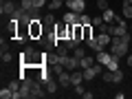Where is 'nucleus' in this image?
I'll use <instances>...</instances> for the list:
<instances>
[{"mask_svg": "<svg viewBox=\"0 0 132 99\" xmlns=\"http://www.w3.org/2000/svg\"><path fill=\"white\" fill-rule=\"evenodd\" d=\"M84 90H86L84 84H77V86H75V95H84Z\"/></svg>", "mask_w": 132, "mask_h": 99, "instance_id": "nucleus-24", "label": "nucleus"}, {"mask_svg": "<svg viewBox=\"0 0 132 99\" xmlns=\"http://www.w3.org/2000/svg\"><path fill=\"white\" fill-rule=\"evenodd\" d=\"M121 15L126 20H132V5H123V9H121Z\"/></svg>", "mask_w": 132, "mask_h": 99, "instance_id": "nucleus-17", "label": "nucleus"}, {"mask_svg": "<svg viewBox=\"0 0 132 99\" xmlns=\"http://www.w3.org/2000/svg\"><path fill=\"white\" fill-rule=\"evenodd\" d=\"M117 68H119V57H110L106 64V71H117Z\"/></svg>", "mask_w": 132, "mask_h": 99, "instance_id": "nucleus-16", "label": "nucleus"}, {"mask_svg": "<svg viewBox=\"0 0 132 99\" xmlns=\"http://www.w3.org/2000/svg\"><path fill=\"white\" fill-rule=\"evenodd\" d=\"M2 51H9V42H7L5 38L0 40V53H2Z\"/></svg>", "mask_w": 132, "mask_h": 99, "instance_id": "nucleus-23", "label": "nucleus"}, {"mask_svg": "<svg viewBox=\"0 0 132 99\" xmlns=\"http://www.w3.org/2000/svg\"><path fill=\"white\" fill-rule=\"evenodd\" d=\"M123 5H132V0H123Z\"/></svg>", "mask_w": 132, "mask_h": 99, "instance_id": "nucleus-28", "label": "nucleus"}, {"mask_svg": "<svg viewBox=\"0 0 132 99\" xmlns=\"http://www.w3.org/2000/svg\"><path fill=\"white\" fill-rule=\"evenodd\" d=\"M71 84L77 86V84H84V73L77 68V71H71Z\"/></svg>", "mask_w": 132, "mask_h": 99, "instance_id": "nucleus-8", "label": "nucleus"}, {"mask_svg": "<svg viewBox=\"0 0 132 99\" xmlns=\"http://www.w3.org/2000/svg\"><path fill=\"white\" fill-rule=\"evenodd\" d=\"M110 57H112V53H106V51H97V57H95V60H97L99 62V64H108V60H110Z\"/></svg>", "mask_w": 132, "mask_h": 99, "instance_id": "nucleus-11", "label": "nucleus"}, {"mask_svg": "<svg viewBox=\"0 0 132 99\" xmlns=\"http://www.w3.org/2000/svg\"><path fill=\"white\" fill-rule=\"evenodd\" d=\"M44 22H42V18H35L31 24H29V33H31V40H40L44 35Z\"/></svg>", "mask_w": 132, "mask_h": 99, "instance_id": "nucleus-1", "label": "nucleus"}, {"mask_svg": "<svg viewBox=\"0 0 132 99\" xmlns=\"http://www.w3.org/2000/svg\"><path fill=\"white\" fill-rule=\"evenodd\" d=\"M73 55H75L77 60H81V57L86 55V48H84V46H81V44H79V46H77V48H73Z\"/></svg>", "mask_w": 132, "mask_h": 99, "instance_id": "nucleus-18", "label": "nucleus"}, {"mask_svg": "<svg viewBox=\"0 0 132 99\" xmlns=\"http://www.w3.org/2000/svg\"><path fill=\"white\" fill-rule=\"evenodd\" d=\"M110 40H112V35H110V33H97V42H99V51H106V48L110 46Z\"/></svg>", "mask_w": 132, "mask_h": 99, "instance_id": "nucleus-4", "label": "nucleus"}, {"mask_svg": "<svg viewBox=\"0 0 132 99\" xmlns=\"http://www.w3.org/2000/svg\"><path fill=\"white\" fill-rule=\"evenodd\" d=\"M114 15H117V13H114L110 7H108L106 11H101V18H104V22H114Z\"/></svg>", "mask_w": 132, "mask_h": 99, "instance_id": "nucleus-12", "label": "nucleus"}, {"mask_svg": "<svg viewBox=\"0 0 132 99\" xmlns=\"http://www.w3.org/2000/svg\"><path fill=\"white\" fill-rule=\"evenodd\" d=\"M57 86H60V81H55L53 77H48V79L44 81V88H46V93H48V95H53V93H55V90H57Z\"/></svg>", "mask_w": 132, "mask_h": 99, "instance_id": "nucleus-9", "label": "nucleus"}, {"mask_svg": "<svg viewBox=\"0 0 132 99\" xmlns=\"http://www.w3.org/2000/svg\"><path fill=\"white\" fill-rule=\"evenodd\" d=\"M0 57H2V64H9V62L13 60V55H11V51H2V53H0Z\"/></svg>", "mask_w": 132, "mask_h": 99, "instance_id": "nucleus-19", "label": "nucleus"}, {"mask_svg": "<svg viewBox=\"0 0 132 99\" xmlns=\"http://www.w3.org/2000/svg\"><path fill=\"white\" fill-rule=\"evenodd\" d=\"M42 22H44V27H55V15H53V11H48V13L44 15Z\"/></svg>", "mask_w": 132, "mask_h": 99, "instance_id": "nucleus-14", "label": "nucleus"}, {"mask_svg": "<svg viewBox=\"0 0 132 99\" xmlns=\"http://www.w3.org/2000/svg\"><path fill=\"white\" fill-rule=\"evenodd\" d=\"M68 11H77V13H86V2L84 0H66L64 2Z\"/></svg>", "mask_w": 132, "mask_h": 99, "instance_id": "nucleus-2", "label": "nucleus"}, {"mask_svg": "<svg viewBox=\"0 0 132 99\" xmlns=\"http://www.w3.org/2000/svg\"><path fill=\"white\" fill-rule=\"evenodd\" d=\"M62 5H64V0H48L46 9H48V11H57V9H60Z\"/></svg>", "mask_w": 132, "mask_h": 99, "instance_id": "nucleus-15", "label": "nucleus"}, {"mask_svg": "<svg viewBox=\"0 0 132 99\" xmlns=\"http://www.w3.org/2000/svg\"><path fill=\"white\" fill-rule=\"evenodd\" d=\"M130 33H132V24H130Z\"/></svg>", "mask_w": 132, "mask_h": 99, "instance_id": "nucleus-30", "label": "nucleus"}, {"mask_svg": "<svg viewBox=\"0 0 132 99\" xmlns=\"http://www.w3.org/2000/svg\"><path fill=\"white\" fill-rule=\"evenodd\" d=\"M15 11H18V7L13 5V2H11V0H7V2H2V5H0V13L2 15H15Z\"/></svg>", "mask_w": 132, "mask_h": 99, "instance_id": "nucleus-3", "label": "nucleus"}, {"mask_svg": "<svg viewBox=\"0 0 132 99\" xmlns=\"http://www.w3.org/2000/svg\"><path fill=\"white\" fill-rule=\"evenodd\" d=\"M81 97H84V99H93V93H90V90H84V95H81Z\"/></svg>", "mask_w": 132, "mask_h": 99, "instance_id": "nucleus-26", "label": "nucleus"}, {"mask_svg": "<svg viewBox=\"0 0 132 99\" xmlns=\"http://www.w3.org/2000/svg\"><path fill=\"white\" fill-rule=\"evenodd\" d=\"M95 62H97L95 57H90V55H84V57L79 60V68H81V71H84V68H90V66H93Z\"/></svg>", "mask_w": 132, "mask_h": 99, "instance_id": "nucleus-10", "label": "nucleus"}, {"mask_svg": "<svg viewBox=\"0 0 132 99\" xmlns=\"http://www.w3.org/2000/svg\"><path fill=\"white\" fill-rule=\"evenodd\" d=\"M33 5H35V9H42L48 5V0H33Z\"/></svg>", "mask_w": 132, "mask_h": 99, "instance_id": "nucleus-21", "label": "nucleus"}, {"mask_svg": "<svg viewBox=\"0 0 132 99\" xmlns=\"http://www.w3.org/2000/svg\"><path fill=\"white\" fill-rule=\"evenodd\" d=\"M64 68L66 71H77V68H79V60H77L75 55H68L66 62H64Z\"/></svg>", "mask_w": 132, "mask_h": 99, "instance_id": "nucleus-6", "label": "nucleus"}, {"mask_svg": "<svg viewBox=\"0 0 132 99\" xmlns=\"http://www.w3.org/2000/svg\"><path fill=\"white\" fill-rule=\"evenodd\" d=\"M79 18H81V13H77V11H66L64 13L66 24H79Z\"/></svg>", "mask_w": 132, "mask_h": 99, "instance_id": "nucleus-5", "label": "nucleus"}, {"mask_svg": "<svg viewBox=\"0 0 132 99\" xmlns=\"http://www.w3.org/2000/svg\"><path fill=\"white\" fill-rule=\"evenodd\" d=\"M126 60H128V66H132V53H128V55H126Z\"/></svg>", "mask_w": 132, "mask_h": 99, "instance_id": "nucleus-27", "label": "nucleus"}, {"mask_svg": "<svg viewBox=\"0 0 132 99\" xmlns=\"http://www.w3.org/2000/svg\"><path fill=\"white\" fill-rule=\"evenodd\" d=\"M81 73H84V81H93L95 77H97V73H95V68H93V66H90V68H84Z\"/></svg>", "mask_w": 132, "mask_h": 99, "instance_id": "nucleus-13", "label": "nucleus"}, {"mask_svg": "<svg viewBox=\"0 0 132 99\" xmlns=\"http://www.w3.org/2000/svg\"><path fill=\"white\" fill-rule=\"evenodd\" d=\"M130 46H132V33H130Z\"/></svg>", "mask_w": 132, "mask_h": 99, "instance_id": "nucleus-29", "label": "nucleus"}, {"mask_svg": "<svg viewBox=\"0 0 132 99\" xmlns=\"http://www.w3.org/2000/svg\"><path fill=\"white\" fill-rule=\"evenodd\" d=\"M64 2H66V0H64Z\"/></svg>", "mask_w": 132, "mask_h": 99, "instance_id": "nucleus-31", "label": "nucleus"}, {"mask_svg": "<svg viewBox=\"0 0 132 99\" xmlns=\"http://www.w3.org/2000/svg\"><path fill=\"white\" fill-rule=\"evenodd\" d=\"M97 7H99V9H101V11H106V9H108V0H97Z\"/></svg>", "mask_w": 132, "mask_h": 99, "instance_id": "nucleus-22", "label": "nucleus"}, {"mask_svg": "<svg viewBox=\"0 0 132 99\" xmlns=\"http://www.w3.org/2000/svg\"><path fill=\"white\" fill-rule=\"evenodd\" d=\"M101 22H104V18H101V15H97V18H93V27H99Z\"/></svg>", "mask_w": 132, "mask_h": 99, "instance_id": "nucleus-25", "label": "nucleus"}, {"mask_svg": "<svg viewBox=\"0 0 132 99\" xmlns=\"http://www.w3.org/2000/svg\"><path fill=\"white\" fill-rule=\"evenodd\" d=\"M79 24H93V18H90V15H86V13H81Z\"/></svg>", "mask_w": 132, "mask_h": 99, "instance_id": "nucleus-20", "label": "nucleus"}, {"mask_svg": "<svg viewBox=\"0 0 132 99\" xmlns=\"http://www.w3.org/2000/svg\"><path fill=\"white\" fill-rule=\"evenodd\" d=\"M57 81H60L62 88H66V86H73V84H71V71H62L60 75H57Z\"/></svg>", "mask_w": 132, "mask_h": 99, "instance_id": "nucleus-7", "label": "nucleus"}]
</instances>
